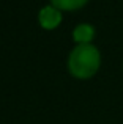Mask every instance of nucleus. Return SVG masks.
<instances>
[{
    "label": "nucleus",
    "instance_id": "1",
    "mask_svg": "<svg viewBox=\"0 0 123 124\" xmlns=\"http://www.w3.org/2000/svg\"><path fill=\"white\" fill-rule=\"evenodd\" d=\"M101 66V54L93 44H77L68 57V71L74 79H92Z\"/></svg>",
    "mask_w": 123,
    "mask_h": 124
},
{
    "label": "nucleus",
    "instance_id": "2",
    "mask_svg": "<svg viewBox=\"0 0 123 124\" xmlns=\"http://www.w3.org/2000/svg\"><path fill=\"white\" fill-rule=\"evenodd\" d=\"M38 22L44 30H55L62 24V11L52 5L44 6L38 13Z\"/></svg>",
    "mask_w": 123,
    "mask_h": 124
},
{
    "label": "nucleus",
    "instance_id": "3",
    "mask_svg": "<svg viewBox=\"0 0 123 124\" xmlns=\"http://www.w3.org/2000/svg\"><path fill=\"white\" fill-rule=\"evenodd\" d=\"M95 38V28L90 24H79L73 30V39L76 44H92Z\"/></svg>",
    "mask_w": 123,
    "mask_h": 124
},
{
    "label": "nucleus",
    "instance_id": "4",
    "mask_svg": "<svg viewBox=\"0 0 123 124\" xmlns=\"http://www.w3.org/2000/svg\"><path fill=\"white\" fill-rule=\"evenodd\" d=\"M51 5L60 11H76L88 3V0H49Z\"/></svg>",
    "mask_w": 123,
    "mask_h": 124
}]
</instances>
